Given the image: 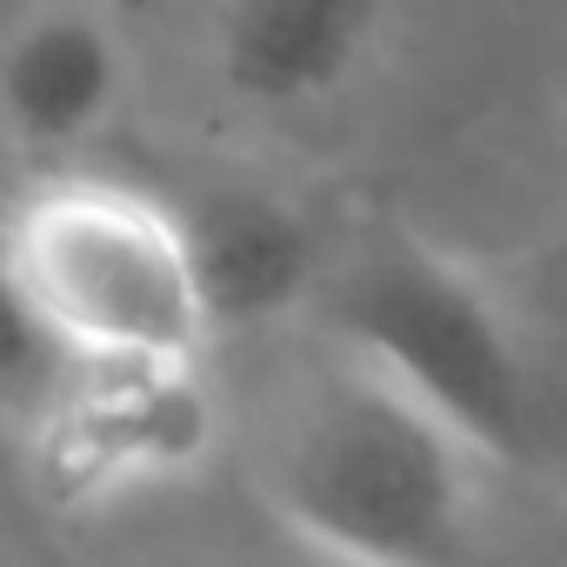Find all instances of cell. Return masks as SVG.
<instances>
[{"label":"cell","mask_w":567,"mask_h":567,"mask_svg":"<svg viewBox=\"0 0 567 567\" xmlns=\"http://www.w3.org/2000/svg\"><path fill=\"white\" fill-rule=\"evenodd\" d=\"M388 14L368 0H234L207 21V61L234 101L315 107L381 48Z\"/></svg>","instance_id":"8992f818"},{"label":"cell","mask_w":567,"mask_h":567,"mask_svg":"<svg viewBox=\"0 0 567 567\" xmlns=\"http://www.w3.org/2000/svg\"><path fill=\"white\" fill-rule=\"evenodd\" d=\"M220 414L200 361L81 368L68 394L34 421V467L61 501L101 507L141 487H167L214 454Z\"/></svg>","instance_id":"277c9868"},{"label":"cell","mask_w":567,"mask_h":567,"mask_svg":"<svg viewBox=\"0 0 567 567\" xmlns=\"http://www.w3.org/2000/svg\"><path fill=\"white\" fill-rule=\"evenodd\" d=\"M0 260L81 368L200 361L214 334L181 207L127 181H41L0 227Z\"/></svg>","instance_id":"7a4b0ae2"},{"label":"cell","mask_w":567,"mask_h":567,"mask_svg":"<svg viewBox=\"0 0 567 567\" xmlns=\"http://www.w3.org/2000/svg\"><path fill=\"white\" fill-rule=\"evenodd\" d=\"M127 94V34L107 8H28L0 28V141L21 154L87 147Z\"/></svg>","instance_id":"5b68a950"},{"label":"cell","mask_w":567,"mask_h":567,"mask_svg":"<svg viewBox=\"0 0 567 567\" xmlns=\"http://www.w3.org/2000/svg\"><path fill=\"white\" fill-rule=\"evenodd\" d=\"M207 328H267L321 280V240L301 207L267 187H207L181 207Z\"/></svg>","instance_id":"52a82bcc"},{"label":"cell","mask_w":567,"mask_h":567,"mask_svg":"<svg viewBox=\"0 0 567 567\" xmlns=\"http://www.w3.org/2000/svg\"><path fill=\"white\" fill-rule=\"evenodd\" d=\"M74 374L81 361L68 354V341L48 328V315L28 301V288L0 260V414H21L34 427L68 394Z\"/></svg>","instance_id":"ba28073f"},{"label":"cell","mask_w":567,"mask_h":567,"mask_svg":"<svg viewBox=\"0 0 567 567\" xmlns=\"http://www.w3.org/2000/svg\"><path fill=\"white\" fill-rule=\"evenodd\" d=\"M481 454L368 368L308 394L267 461V501L288 540L354 567H467Z\"/></svg>","instance_id":"6da1fadb"},{"label":"cell","mask_w":567,"mask_h":567,"mask_svg":"<svg viewBox=\"0 0 567 567\" xmlns=\"http://www.w3.org/2000/svg\"><path fill=\"white\" fill-rule=\"evenodd\" d=\"M348 361L401 388L481 461H514L534 427L527 361L501 301L414 234H381L334 280Z\"/></svg>","instance_id":"3957f363"},{"label":"cell","mask_w":567,"mask_h":567,"mask_svg":"<svg viewBox=\"0 0 567 567\" xmlns=\"http://www.w3.org/2000/svg\"><path fill=\"white\" fill-rule=\"evenodd\" d=\"M274 567H354V560H341V554H321V547H301V540H288V554H280Z\"/></svg>","instance_id":"9c48e42d"}]
</instances>
